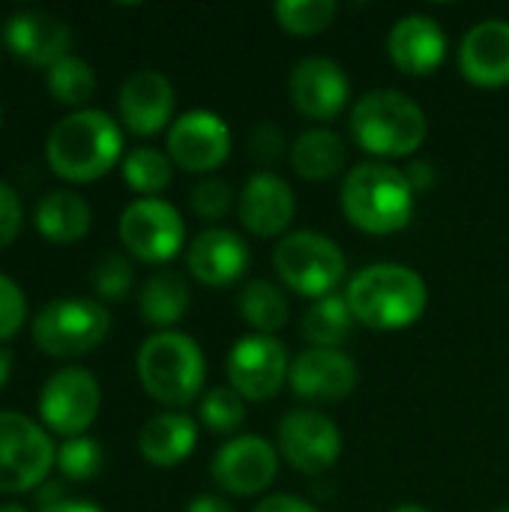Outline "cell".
Segmentation results:
<instances>
[{
    "mask_svg": "<svg viewBox=\"0 0 509 512\" xmlns=\"http://www.w3.org/2000/svg\"><path fill=\"white\" fill-rule=\"evenodd\" d=\"M36 512H105L99 504H93V501H81V498H63V501H57V504H51V507H42V510Z\"/></svg>",
    "mask_w": 509,
    "mask_h": 512,
    "instance_id": "7bdbcfd3",
    "label": "cell"
},
{
    "mask_svg": "<svg viewBox=\"0 0 509 512\" xmlns=\"http://www.w3.org/2000/svg\"><path fill=\"white\" fill-rule=\"evenodd\" d=\"M252 252L237 231L207 228L186 249V267L204 288L237 285L249 270Z\"/></svg>",
    "mask_w": 509,
    "mask_h": 512,
    "instance_id": "d6986e66",
    "label": "cell"
},
{
    "mask_svg": "<svg viewBox=\"0 0 509 512\" xmlns=\"http://www.w3.org/2000/svg\"><path fill=\"white\" fill-rule=\"evenodd\" d=\"M228 384L246 399V402H267L279 396V390L291 378V360L285 345L276 336H243L228 351Z\"/></svg>",
    "mask_w": 509,
    "mask_h": 512,
    "instance_id": "8fae6325",
    "label": "cell"
},
{
    "mask_svg": "<svg viewBox=\"0 0 509 512\" xmlns=\"http://www.w3.org/2000/svg\"><path fill=\"white\" fill-rule=\"evenodd\" d=\"M45 84H48V93H51L54 102L81 111L93 99L99 81H96V72H93V66L87 60H81L75 54H66L63 60H57L45 72Z\"/></svg>",
    "mask_w": 509,
    "mask_h": 512,
    "instance_id": "f1b7e54d",
    "label": "cell"
},
{
    "mask_svg": "<svg viewBox=\"0 0 509 512\" xmlns=\"http://www.w3.org/2000/svg\"><path fill=\"white\" fill-rule=\"evenodd\" d=\"M351 135L354 141L381 159H405L414 156L426 135L429 120L423 108L405 96L402 90H372L351 111Z\"/></svg>",
    "mask_w": 509,
    "mask_h": 512,
    "instance_id": "5b68a950",
    "label": "cell"
},
{
    "mask_svg": "<svg viewBox=\"0 0 509 512\" xmlns=\"http://www.w3.org/2000/svg\"><path fill=\"white\" fill-rule=\"evenodd\" d=\"M27 321V297L15 279L0 273V345L15 339Z\"/></svg>",
    "mask_w": 509,
    "mask_h": 512,
    "instance_id": "d590c367",
    "label": "cell"
},
{
    "mask_svg": "<svg viewBox=\"0 0 509 512\" xmlns=\"http://www.w3.org/2000/svg\"><path fill=\"white\" fill-rule=\"evenodd\" d=\"M405 177H408L414 195H417V192H429V189L435 186V180H438V177H435V168H432L429 162H411L408 171H405Z\"/></svg>",
    "mask_w": 509,
    "mask_h": 512,
    "instance_id": "ab89813d",
    "label": "cell"
},
{
    "mask_svg": "<svg viewBox=\"0 0 509 512\" xmlns=\"http://www.w3.org/2000/svg\"><path fill=\"white\" fill-rule=\"evenodd\" d=\"M273 12H276V21L285 33L318 36L333 24L339 6L333 0H282V3H276Z\"/></svg>",
    "mask_w": 509,
    "mask_h": 512,
    "instance_id": "1f68e13d",
    "label": "cell"
},
{
    "mask_svg": "<svg viewBox=\"0 0 509 512\" xmlns=\"http://www.w3.org/2000/svg\"><path fill=\"white\" fill-rule=\"evenodd\" d=\"M90 285H93L96 297H102L108 303L123 300L132 291V285H135L132 261L126 255H117V252L99 258L96 267H93V273H90Z\"/></svg>",
    "mask_w": 509,
    "mask_h": 512,
    "instance_id": "836d02e7",
    "label": "cell"
},
{
    "mask_svg": "<svg viewBox=\"0 0 509 512\" xmlns=\"http://www.w3.org/2000/svg\"><path fill=\"white\" fill-rule=\"evenodd\" d=\"M231 204H234V192H231V186H228L225 180H219V177H204V180L195 183L192 192H189V207H192V213H195L198 219H204V222H219L222 216H228Z\"/></svg>",
    "mask_w": 509,
    "mask_h": 512,
    "instance_id": "e575fe53",
    "label": "cell"
},
{
    "mask_svg": "<svg viewBox=\"0 0 509 512\" xmlns=\"http://www.w3.org/2000/svg\"><path fill=\"white\" fill-rule=\"evenodd\" d=\"M189 300H192L189 282L177 270H159L144 282L138 294V312L147 324L159 330H171L186 318Z\"/></svg>",
    "mask_w": 509,
    "mask_h": 512,
    "instance_id": "d4e9b609",
    "label": "cell"
},
{
    "mask_svg": "<svg viewBox=\"0 0 509 512\" xmlns=\"http://www.w3.org/2000/svg\"><path fill=\"white\" fill-rule=\"evenodd\" d=\"M102 462H105V453L102 447L87 438V435H78V438H66L60 447H57V474L69 483H90L99 471H102Z\"/></svg>",
    "mask_w": 509,
    "mask_h": 512,
    "instance_id": "d6a6232c",
    "label": "cell"
},
{
    "mask_svg": "<svg viewBox=\"0 0 509 512\" xmlns=\"http://www.w3.org/2000/svg\"><path fill=\"white\" fill-rule=\"evenodd\" d=\"M348 150L333 129H309L291 144V168L309 183H324L345 168Z\"/></svg>",
    "mask_w": 509,
    "mask_h": 512,
    "instance_id": "484cf974",
    "label": "cell"
},
{
    "mask_svg": "<svg viewBox=\"0 0 509 512\" xmlns=\"http://www.w3.org/2000/svg\"><path fill=\"white\" fill-rule=\"evenodd\" d=\"M288 93L294 108L315 123H330L336 120L348 99H351V81L345 69L330 60V57H303L288 78Z\"/></svg>",
    "mask_w": 509,
    "mask_h": 512,
    "instance_id": "9a60e30c",
    "label": "cell"
},
{
    "mask_svg": "<svg viewBox=\"0 0 509 512\" xmlns=\"http://www.w3.org/2000/svg\"><path fill=\"white\" fill-rule=\"evenodd\" d=\"M0 123H3V105H0Z\"/></svg>",
    "mask_w": 509,
    "mask_h": 512,
    "instance_id": "7dc6e473",
    "label": "cell"
},
{
    "mask_svg": "<svg viewBox=\"0 0 509 512\" xmlns=\"http://www.w3.org/2000/svg\"><path fill=\"white\" fill-rule=\"evenodd\" d=\"M174 105H177L174 84L168 81V75L156 69L132 72L117 93L120 120L138 138H150L162 132L174 117Z\"/></svg>",
    "mask_w": 509,
    "mask_h": 512,
    "instance_id": "e0dca14e",
    "label": "cell"
},
{
    "mask_svg": "<svg viewBox=\"0 0 509 512\" xmlns=\"http://www.w3.org/2000/svg\"><path fill=\"white\" fill-rule=\"evenodd\" d=\"M354 315L348 309L345 294H330L324 300H315L306 315H303V336L312 342V348H339L351 330H354Z\"/></svg>",
    "mask_w": 509,
    "mask_h": 512,
    "instance_id": "83f0119b",
    "label": "cell"
},
{
    "mask_svg": "<svg viewBox=\"0 0 509 512\" xmlns=\"http://www.w3.org/2000/svg\"><path fill=\"white\" fill-rule=\"evenodd\" d=\"M186 512H237L225 498H219V495H198Z\"/></svg>",
    "mask_w": 509,
    "mask_h": 512,
    "instance_id": "b9f144b4",
    "label": "cell"
},
{
    "mask_svg": "<svg viewBox=\"0 0 509 512\" xmlns=\"http://www.w3.org/2000/svg\"><path fill=\"white\" fill-rule=\"evenodd\" d=\"M120 171L132 192H138L141 198H159V192H165L171 183L174 162L168 153H162L156 147H135L126 153Z\"/></svg>",
    "mask_w": 509,
    "mask_h": 512,
    "instance_id": "f546056e",
    "label": "cell"
},
{
    "mask_svg": "<svg viewBox=\"0 0 509 512\" xmlns=\"http://www.w3.org/2000/svg\"><path fill=\"white\" fill-rule=\"evenodd\" d=\"M237 309L240 318L261 336H273L288 324V300L285 294L264 279H255L249 285H243L240 297H237Z\"/></svg>",
    "mask_w": 509,
    "mask_h": 512,
    "instance_id": "4316f807",
    "label": "cell"
},
{
    "mask_svg": "<svg viewBox=\"0 0 509 512\" xmlns=\"http://www.w3.org/2000/svg\"><path fill=\"white\" fill-rule=\"evenodd\" d=\"M21 225H24L21 198L9 183L0 180V249L15 243V237L21 234Z\"/></svg>",
    "mask_w": 509,
    "mask_h": 512,
    "instance_id": "8d00e7d4",
    "label": "cell"
},
{
    "mask_svg": "<svg viewBox=\"0 0 509 512\" xmlns=\"http://www.w3.org/2000/svg\"><path fill=\"white\" fill-rule=\"evenodd\" d=\"M273 267L285 288L300 297L324 300L345 279V252L318 231H291L273 249Z\"/></svg>",
    "mask_w": 509,
    "mask_h": 512,
    "instance_id": "52a82bcc",
    "label": "cell"
},
{
    "mask_svg": "<svg viewBox=\"0 0 509 512\" xmlns=\"http://www.w3.org/2000/svg\"><path fill=\"white\" fill-rule=\"evenodd\" d=\"M57 462L51 432L27 414L0 411V495L36 492Z\"/></svg>",
    "mask_w": 509,
    "mask_h": 512,
    "instance_id": "ba28073f",
    "label": "cell"
},
{
    "mask_svg": "<svg viewBox=\"0 0 509 512\" xmlns=\"http://www.w3.org/2000/svg\"><path fill=\"white\" fill-rule=\"evenodd\" d=\"M198 420L213 435H234L246 423V399L234 387H213L198 405Z\"/></svg>",
    "mask_w": 509,
    "mask_h": 512,
    "instance_id": "4dcf8cb0",
    "label": "cell"
},
{
    "mask_svg": "<svg viewBox=\"0 0 509 512\" xmlns=\"http://www.w3.org/2000/svg\"><path fill=\"white\" fill-rule=\"evenodd\" d=\"M12 360H15L12 351L0 345V390L6 387V381H9V375H12Z\"/></svg>",
    "mask_w": 509,
    "mask_h": 512,
    "instance_id": "ee69618b",
    "label": "cell"
},
{
    "mask_svg": "<svg viewBox=\"0 0 509 512\" xmlns=\"http://www.w3.org/2000/svg\"><path fill=\"white\" fill-rule=\"evenodd\" d=\"M285 150V135L276 123H261L255 132H252V141H249V153L258 165H273Z\"/></svg>",
    "mask_w": 509,
    "mask_h": 512,
    "instance_id": "74e56055",
    "label": "cell"
},
{
    "mask_svg": "<svg viewBox=\"0 0 509 512\" xmlns=\"http://www.w3.org/2000/svg\"><path fill=\"white\" fill-rule=\"evenodd\" d=\"M102 390L93 372L81 366H63L57 369L39 390V420L48 432L66 438L84 435L93 420L99 417Z\"/></svg>",
    "mask_w": 509,
    "mask_h": 512,
    "instance_id": "30bf717a",
    "label": "cell"
},
{
    "mask_svg": "<svg viewBox=\"0 0 509 512\" xmlns=\"http://www.w3.org/2000/svg\"><path fill=\"white\" fill-rule=\"evenodd\" d=\"M93 210L87 198L72 189H48L33 204V228L54 246H72L87 237Z\"/></svg>",
    "mask_w": 509,
    "mask_h": 512,
    "instance_id": "cb8c5ba5",
    "label": "cell"
},
{
    "mask_svg": "<svg viewBox=\"0 0 509 512\" xmlns=\"http://www.w3.org/2000/svg\"><path fill=\"white\" fill-rule=\"evenodd\" d=\"M462 75L483 90H498L509 84V21L489 18L474 24L459 48Z\"/></svg>",
    "mask_w": 509,
    "mask_h": 512,
    "instance_id": "7402d4cb",
    "label": "cell"
},
{
    "mask_svg": "<svg viewBox=\"0 0 509 512\" xmlns=\"http://www.w3.org/2000/svg\"><path fill=\"white\" fill-rule=\"evenodd\" d=\"M498 512H509V504H507V507H501V510H498Z\"/></svg>",
    "mask_w": 509,
    "mask_h": 512,
    "instance_id": "c3c4849f",
    "label": "cell"
},
{
    "mask_svg": "<svg viewBox=\"0 0 509 512\" xmlns=\"http://www.w3.org/2000/svg\"><path fill=\"white\" fill-rule=\"evenodd\" d=\"M342 210L348 222L363 234H396L411 225L414 189L405 171L387 162H363L345 174Z\"/></svg>",
    "mask_w": 509,
    "mask_h": 512,
    "instance_id": "277c9868",
    "label": "cell"
},
{
    "mask_svg": "<svg viewBox=\"0 0 509 512\" xmlns=\"http://www.w3.org/2000/svg\"><path fill=\"white\" fill-rule=\"evenodd\" d=\"M135 369L144 393L165 408L192 405L207 381L201 345L180 330H159L147 336L138 348Z\"/></svg>",
    "mask_w": 509,
    "mask_h": 512,
    "instance_id": "3957f363",
    "label": "cell"
},
{
    "mask_svg": "<svg viewBox=\"0 0 509 512\" xmlns=\"http://www.w3.org/2000/svg\"><path fill=\"white\" fill-rule=\"evenodd\" d=\"M126 252L141 264H168L186 240V222L165 198H135L117 219Z\"/></svg>",
    "mask_w": 509,
    "mask_h": 512,
    "instance_id": "9c48e42d",
    "label": "cell"
},
{
    "mask_svg": "<svg viewBox=\"0 0 509 512\" xmlns=\"http://www.w3.org/2000/svg\"><path fill=\"white\" fill-rule=\"evenodd\" d=\"M279 474V453L270 441L258 435H237L222 444L210 462L213 483L237 498L261 495L273 486Z\"/></svg>",
    "mask_w": 509,
    "mask_h": 512,
    "instance_id": "4fadbf2b",
    "label": "cell"
},
{
    "mask_svg": "<svg viewBox=\"0 0 509 512\" xmlns=\"http://www.w3.org/2000/svg\"><path fill=\"white\" fill-rule=\"evenodd\" d=\"M63 498H66L63 483H60V480H45V483L33 492V507L42 510V507H51V504H57V501H63Z\"/></svg>",
    "mask_w": 509,
    "mask_h": 512,
    "instance_id": "60d3db41",
    "label": "cell"
},
{
    "mask_svg": "<svg viewBox=\"0 0 509 512\" xmlns=\"http://www.w3.org/2000/svg\"><path fill=\"white\" fill-rule=\"evenodd\" d=\"M291 390L309 402H342L357 387V366L342 348H309L291 363Z\"/></svg>",
    "mask_w": 509,
    "mask_h": 512,
    "instance_id": "ffe728a7",
    "label": "cell"
},
{
    "mask_svg": "<svg viewBox=\"0 0 509 512\" xmlns=\"http://www.w3.org/2000/svg\"><path fill=\"white\" fill-rule=\"evenodd\" d=\"M255 512H321L318 507H312L309 501L297 498V495H270L264 498Z\"/></svg>",
    "mask_w": 509,
    "mask_h": 512,
    "instance_id": "f35d334b",
    "label": "cell"
},
{
    "mask_svg": "<svg viewBox=\"0 0 509 512\" xmlns=\"http://www.w3.org/2000/svg\"><path fill=\"white\" fill-rule=\"evenodd\" d=\"M168 156L189 174H210L231 156V129L207 108L186 111L168 129Z\"/></svg>",
    "mask_w": 509,
    "mask_h": 512,
    "instance_id": "5bb4252c",
    "label": "cell"
},
{
    "mask_svg": "<svg viewBox=\"0 0 509 512\" xmlns=\"http://www.w3.org/2000/svg\"><path fill=\"white\" fill-rule=\"evenodd\" d=\"M297 213V198L291 186L273 174V171H258L246 180L237 204V219L243 228L255 237H285Z\"/></svg>",
    "mask_w": 509,
    "mask_h": 512,
    "instance_id": "ac0fdd59",
    "label": "cell"
},
{
    "mask_svg": "<svg viewBox=\"0 0 509 512\" xmlns=\"http://www.w3.org/2000/svg\"><path fill=\"white\" fill-rule=\"evenodd\" d=\"M198 447V426L183 411H162L138 435L141 459L153 468H177Z\"/></svg>",
    "mask_w": 509,
    "mask_h": 512,
    "instance_id": "603a6c76",
    "label": "cell"
},
{
    "mask_svg": "<svg viewBox=\"0 0 509 512\" xmlns=\"http://www.w3.org/2000/svg\"><path fill=\"white\" fill-rule=\"evenodd\" d=\"M279 456L300 474L318 477L342 456L339 426L312 408L288 411L279 423Z\"/></svg>",
    "mask_w": 509,
    "mask_h": 512,
    "instance_id": "7c38bea8",
    "label": "cell"
},
{
    "mask_svg": "<svg viewBox=\"0 0 509 512\" xmlns=\"http://www.w3.org/2000/svg\"><path fill=\"white\" fill-rule=\"evenodd\" d=\"M345 300L357 324L390 333L423 318L429 288L423 276L405 264H372L348 282Z\"/></svg>",
    "mask_w": 509,
    "mask_h": 512,
    "instance_id": "7a4b0ae2",
    "label": "cell"
},
{
    "mask_svg": "<svg viewBox=\"0 0 509 512\" xmlns=\"http://www.w3.org/2000/svg\"><path fill=\"white\" fill-rule=\"evenodd\" d=\"M390 512H429L426 507H420V504H402V507H396V510Z\"/></svg>",
    "mask_w": 509,
    "mask_h": 512,
    "instance_id": "f6af8a7d",
    "label": "cell"
},
{
    "mask_svg": "<svg viewBox=\"0 0 509 512\" xmlns=\"http://www.w3.org/2000/svg\"><path fill=\"white\" fill-rule=\"evenodd\" d=\"M0 512H30L27 507H21V504H0Z\"/></svg>",
    "mask_w": 509,
    "mask_h": 512,
    "instance_id": "bcb514c9",
    "label": "cell"
},
{
    "mask_svg": "<svg viewBox=\"0 0 509 512\" xmlns=\"http://www.w3.org/2000/svg\"><path fill=\"white\" fill-rule=\"evenodd\" d=\"M3 42L21 63L51 69L72 48V27L48 9H15L3 21Z\"/></svg>",
    "mask_w": 509,
    "mask_h": 512,
    "instance_id": "2e32d148",
    "label": "cell"
},
{
    "mask_svg": "<svg viewBox=\"0 0 509 512\" xmlns=\"http://www.w3.org/2000/svg\"><path fill=\"white\" fill-rule=\"evenodd\" d=\"M387 54L399 72L426 78L447 57V33L429 15H402L387 33Z\"/></svg>",
    "mask_w": 509,
    "mask_h": 512,
    "instance_id": "44dd1931",
    "label": "cell"
},
{
    "mask_svg": "<svg viewBox=\"0 0 509 512\" xmlns=\"http://www.w3.org/2000/svg\"><path fill=\"white\" fill-rule=\"evenodd\" d=\"M123 153V132L111 114L81 108L57 120L45 138V162L66 183H93L105 177Z\"/></svg>",
    "mask_w": 509,
    "mask_h": 512,
    "instance_id": "6da1fadb",
    "label": "cell"
},
{
    "mask_svg": "<svg viewBox=\"0 0 509 512\" xmlns=\"http://www.w3.org/2000/svg\"><path fill=\"white\" fill-rule=\"evenodd\" d=\"M111 312L87 297H60L45 303L33 318V345L54 360L84 357L105 342Z\"/></svg>",
    "mask_w": 509,
    "mask_h": 512,
    "instance_id": "8992f818",
    "label": "cell"
}]
</instances>
